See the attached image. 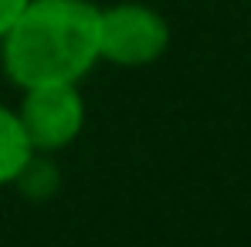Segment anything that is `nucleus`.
<instances>
[{
  "mask_svg": "<svg viewBox=\"0 0 251 247\" xmlns=\"http://www.w3.org/2000/svg\"><path fill=\"white\" fill-rule=\"evenodd\" d=\"M99 65V3L27 0L0 38V68L21 91L41 85H82Z\"/></svg>",
  "mask_w": 251,
  "mask_h": 247,
  "instance_id": "nucleus-1",
  "label": "nucleus"
},
{
  "mask_svg": "<svg viewBox=\"0 0 251 247\" xmlns=\"http://www.w3.org/2000/svg\"><path fill=\"white\" fill-rule=\"evenodd\" d=\"M170 47L167 17L139 0H119L99 7V61L116 68L156 65Z\"/></svg>",
  "mask_w": 251,
  "mask_h": 247,
  "instance_id": "nucleus-2",
  "label": "nucleus"
},
{
  "mask_svg": "<svg viewBox=\"0 0 251 247\" xmlns=\"http://www.w3.org/2000/svg\"><path fill=\"white\" fill-rule=\"evenodd\" d=\"M58 173H54V166H51V156H41V153H34V159L24 166V173L17 176V190L27 197V200H48L54 190H58Z\"/></svg>",
  "mask_w": 251,
  "mask_h": 247,
  "instance_id": "nucleus-5",
  "label": "nucleus"
},
{
  "mask_svg": "<svg viewBox=\"0 0 251 247\" xmlns=\"http://www.w3.org/2000/svg\"><path fill=\"white\" fill-rule=\"evenodd\" d=\"M31 159H34V149L17 119V109L0 102V186H14Z\"/></svg>",
  "mask_w": 251,
  "mask_h": 247,
  "instance_id": "nucleus-4",
  "label": "nucleus"
},
{
  "mask_svg": "<svg viewBox=\"0 0 251 247\" xmlns=\"http://www.w3.org/2000/svg\"><path fill=\"white\" fill-rule=\"evenodd\" d=\"M24 7H27V0H0V38L14 27V21L24 14Z\"/></svg>",
  "mask_w": 251,
  "mask_h": 247,
  "instance_id": "nucleus-6",
  "label": "nucleus"
},
{
  "mask_svg": "<svg viewBox=\"0 0 251 247\" xmlns=\"http://www.w3.org/2000/svg\"><path fill=\"white\" fill-rule=\"evenodd\" d=\"M17 119L27 132V142L41 156H58L85 129L88 105L78 85H41L27 88L17 105Z\"/></svg>",
  "mask_w": 251,
  "mask_h": 247,
  "instance_id": "nucleus-3",
  "label": "nucleus"
}]
</instances>
